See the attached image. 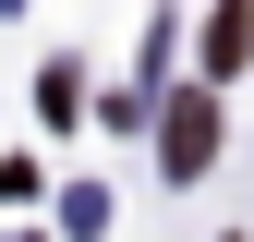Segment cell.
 Instances as JSON below:
<instances>
[{
	"mask_svg": "<svg viewBox=\"0 0 254 242\" xmlns=\"http://www.w3.org/2000/svg\"><path fill=\"white\" fill-rule=\"evenodd\" d=\"M254 60V0H218V24H206V73H242Z\"/></svg>",
	"mask_w": 254,
	"mask_h": 242,
	"instance_id": "2",
	"label": "cell"
},
{
	"mask_svg": "<svg viewBox=\"0 0 254 242\" xmlns=\"http://www.w3.org/2000/svg\"><path fill=\"white\" fill-rule=\"evenodd\" d=\"M157 145H170V170H206V145H218V109H206V97H170Z\"/></svg>",
	"mask_w": 254,
	"mask_h": 242,
	"instance_id": "1",
	"label": "cell"
}]
</instances>
